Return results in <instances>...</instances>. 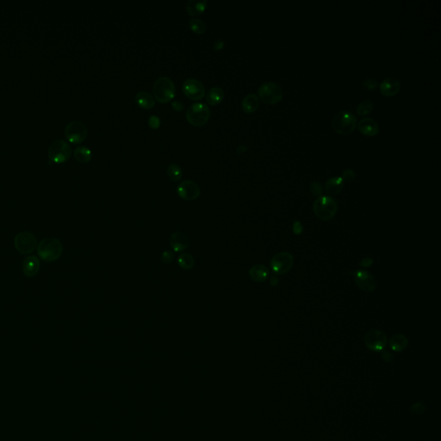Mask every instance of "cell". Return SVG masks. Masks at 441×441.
<instances>
[{
	"label": "cell",
	"mask_w": 441,
	"mask_h": 441,
	"mask_svg": "<svg viewBox=\"0 0 441 441\" xmlns=\"http://www.w3.org/2000/svg\"><path fill=\"white\" fill-rule=\"evenodd\" d=\"M153 92L157 100L166 104L174 97L176 93L174 83L167 76H160L153 83Z\"/></svg>",
	"instance_id": "cell-4"
},
{
	"label": "cell",
	"mask_w": 441,
	"mask_h": 441,
	"mask_svg": "<svg viewBox=\"0 0 441 441\" xmlns=\"http://www.w3.org/2000/svg\"><path fill=\"white\" fill-rule=\"evenodd\" d=\"M149 125L150 128H152L153 130H157L160 125V119L158 115H150L149 118Z\"/></svg>",
	"instance_id": "cell-35"
},
{
	"label": "cell",
	"mask_w": 441,
	"mask_h": 441,
	"mask_svg": "<svg viewBox=\"0 0 441 441\" xmlns=\"http://www.w3.org/2000/svg\"><path fill=\"white\" fill-rule=\"evenodd\" d=\"M372 264H373V260H372V259L367 257V258H364V259H363V260L360 261V267H365V268H367V267H371Z\"/></svg>",
	"instance_id": "cell-37"
},
{
	"label": "cell",
	"mask_w": 441,
	"mask_h": 441,
	"mask_svg": "<svg viewBox=\"0 0 441 441\" xmlns=\"http://www.w3.org/2000/svg\"><path fill=\"white\" fill-rule=\"evenodd\" d=\"M374 108V104L371 100H364L361 102L358 107H357V114L364 117L366 115H370Z\"/></svg>",
	"instance_id": "cell-29"
},
{
	"label": "cell",
	"mask_w": 441,
	"mask_h": 441,
	"mask_svg": "<svg viewBox=\"0 0 441 441\" xmlns=\"http://www.w3.org/2000/svg\"><path fill=\"white\" fill-rule=\"evenodd\" d=\"M223 46H224V41H222V40H218V41H215V43H214V47H215V49L217 50V49H222L223 48Z\"/></svg>",
	"instance_id": "cell-42"
},
{
	"label": "cell",
	"mask_w": 441,
	"mask_h": 441,
	"mask_svg": "<svg viewBox=\"0 0 441 441\" xmlns=\"http://www.w3.org/2000/svg\"><path fill=\"white\" fill-rule=\"evenodd\" d=\"M200 187L192 180H184L177 187L178 196L186 201L196 200L200 196Z\"/></svg>",
	"instance_id": "cell-14"
},
{
	"label": "cell",
	"mask_w": 441,
	"mask_h": 441,
	"mask_svg": "<svg viewBox=\"0 0 441 441\" xmlns=\"http://www.w3.org/2000/svg\"><path fill=\"white\" fill-rule=\"evenodd\" d=\"M207 7L206 0H189L186 4L187 11L191 16H197L202 14Z\"/></svg>",
	"instance_id": "cell-23"
},
{
	"label": "cell",
	"mask_w": 441,
	"mask_h": 441,
	"mask_svg": "<svg viewBox=\"0 0 441 441\" xmlns=\"http://www.w3.org/2000/svg\"><path fill=\"white\" fill-rule=\"evenodd\" d=\"M378 82L375 78H367L363 82V87L368 91H375L378 87Z\"/></svg>",
	"instance_id": "cell-33"
},
{
	"label": "cell",
	"mask_w": 441,
	"mask_h": 441,
	"mask_svg": "<svg viewBox=\"0 0 441 441\" xmlns=\"http://www.w3.org/2000/svg\"><path fill=\"white\" fill-rule=\"evenodd\" d=\"M315 216L322 221H330L337 214L338 204L330 196H321L315 199L313 204Z\"/></svg>",
	"instance_id": "cell-2"
},
{
	"label": "cell",
	"mask_w": 441,
	"mask_h": 441,
	"mask_svg": "<svg viewBox=\"0 0 441 441\" xmlns=\"http://www.w3.org/2000/svg\"><path fill=\"white\" fill-rule=\"evenodd\" d=\"M357 126L360 133L363 134L364 135L368 137H373L379 133L378 122H376L374 119L370 117L361 119L360 122L357 123Z\"/></svg>",
	"instance_id": "cell-17"
},
{
	"label": "cell",
	"mask_w": 441,
	"mask_h": 441,
	"mask_svg": "<svg viewBox=\"0 0 441 441\" xmlns=\"http://www.w3.org/2000/svg\"><path fill=\"white\" fill-rule=\"evenodd\" d=\"M294 257L288 252L276 253L270 261V267L275 274H286L292 269Z\"/></svg>",
	"instance_id": "cell-8"
},
{
	"label": "cell",
	"mask_w": 441,
	"mask_h": 441,
	"mask_svg": "<svg viewBox=\"0 0 441 441\" xmlns=\"http://www.w3.org/2000/svg\"><path fill=\"white\" fill-rule=\"evenodd\" d=\"M378 86L380 93H382L383 96L391 97L396 96L397 93L400 92L401 83L397 78L389 77L383 79Z\"/></svg>",
	"instance_id": "cell-15"
},
{
	"label": "cell",
	"mask_w": 441,
	"mask_h": 441,
	"mask_svg": "<svg viewBox=\"0 0 441 441\" xmlns=\"http://www.w3.org/2000/svg\"><path fill=\"white\" fill-rule=\"evenodd\" d=\"M189 26L193 32L197 34L204 33V31L206 30L205 23L200 19H197V18L190 19Z\"/></svg>",
	"instance_id": "cell-30"
},
{
	"label": "cell",
	"mask_w": 441,
	"mask_h": 441,
	"mask_svg": "<svg viewBox=\"0 0 441 441\" xmlns=\"http://www.w3.org/2000/svg\"><path fill=\"white\" fill-rule=\"evenodd\" d=\"M408 341L403 334H395L389 340V346L395 352H403L408 346Z\"/></svg>",
	"instance_id": "cell-24"
},
{
	"label": "cell",
	"mask_w": 441,
	"mask_h": 441,
	"mask_svg": "<svg viewBox=\"0 0 441 441\" xmlns=\"http://www.w3.org/2000/svg\"><path fill=\"white\" fill-rule=\"evenodd\" d=\"M186 119L193 126H202L208 122L211 111L207 104L197 102L191 104L186 111Z\"/></svg>",
	"instance_id": "cell-5"
},
{
	"label": "cell",
	"mask_w": 441,
	"mask_h": 441,
	"mask_svg": "<svg viewBox=\"0 0 441 441\" xmlns=\"http://www.w3.org/2000/svg\"><path fill=\"white\" fill-rule=\"evenodd\" d=\"M278 283H279V278H278V275L271 276V278H270V285L272 287H275V286H278Z\"/></svg>",
	"instance_id": "cell-40"
},
{
	"label": "cell",
	"mask_w": 441,
	"mask_h": 441,
	"mask_svg": "<svg viewBox=\"0 0 441 441\" xmlns=\"http://www.w3.org/2000/svg\"><path fill=\"white\" fill-rule=\"evenodd\" d=\"M49 159L56 163H63L72 154V148L67 141L57 139L49 146L48 151Z\"/></svg>",
	"instance_id": "cell-7"
},
{
	"label": "cell",
	"mask_w": 441,
	"mask_h": 441,
	"mask_svg": "<svg viewBox=\"0 0 441 441\" xmlns=\"http://www.w3.org/2000/svg\"><path fill=\"white\" fill-rule=\"evenodd\" d=\"M178 264L183 270H191L195 266V260L192 254L188 252H183L178 257Z\"/></svg>",
	"instance_id": "cell-27"
},
{
	"label": "cell",
	"mask_w": 441,
	"mask_h": 441,
	"mask_svg": "<svg viewBox=\"0 0 441 441\" xmlns=\"http://www.w3.org/2000/svg\"><path fill=\"white\" fill-rule=\"evenodd\" d=\"M342 179L344 181L351 182L353 181L356 178V173L352 168H347L342 172Z\"/></svg>",
	"instance_id": "cell-32"
},
{
	"label": "cell",
	"mask_w": 441,
	"mask_h": 441,
	"mask_svg": "<svg viewBox=\"0 0 441 441\" xmlns=\"http://www.w3.org/2000/svg\"><path fill=\"white\" fill-rule=\"evenodd\" d=\"M41 268V262L37 256H28L22 262V271L27 277L31 278L38 274Z\"/></svg>",
	"instance_id": "cell-18"
},
{
	"label": "cell",
	"mask_w": 441,
	"mask_h": 441,
	"mask_svg": "<svg viewBox=\"0 0 441 441\" xmlns=\"http://www.w3.org/2000/svg\"><path fill=\"white\" fill-rule=\"evenodd\" d=\"M37 239L32 233L22 231L14 238V246L16 249L22 254H30L37 249Z\"/></svg>",
	"instance_id": "cell-10"
},
{
	"label": "cell",
	"mask_w": 441,
	"mask_h": 441,
	"mask_svg": "<svg viewBox=\"0 0 441 441\" xmlns=\"http://www.w3.org/2000/svg\"><path fill=\"white\" fill-rule=\"evenodd\" d=\"M224 97V91L219 86H214L209 90L206 96V100L211 105L218 104L223 101Z\"/></svg>",
	"instance_id": "cell-25"
},
{
	"label": "cell",
	"mask_w": 441,
	"mask_h": 441,
	"mask_svg": "<svg viewBox=\"0 0 441 441\" xmlns=\"http://www.w3.org/2000/svg\"><path fill=\"white\" fill-rule=\"evenodd\" d=\"M260 106V100L254 93H249L244 96L241 102V107L246 113H253Z\"/></svg>",
	"instance_id": "cell-21"
},
{
	"label": "cell",
	"mask_w": 441,
	"mask_h": 441,
	"mask_svg": "<svg viewBox=\"0 0 441 441\" xmlns=\"http://www.w3.org/2000/svg\"><path fill=\"white\" fill-rule=\"evenodd\" d=\"M258 94L265 104H276L283 99L284 92L281 86L274 82H265L258 89Z\"/></svg>",
	"instance_id": "cell-6"
},
{
	"label": "cell",
	"mask_w": 441,
	"mask_h": 441,
	"mask_svg": "<svg viewBox=\"0 0 441 441\" xmlns=\"http://www.w3.org/2000/svg\"><path fill=\"white\" fill-rule=\"evenodd\" d=\"M292 230L294 234H296V235H300V234H303L304 228H303V225H302V223L299 221H295L294 223H293Z\"/></svg>",
	"instance_id": "cell-36"
},
{
	"label": "cell",
	"mask_w": 441,
	"mask_h": 441,
	"mask_svg": "<svg viewBox=\"0 0 441 441\" xmlns=\"http://www.w3.org/2000/svg\"><path fill=\"white\" fill-rule=\"evenodd\" d=\"M88 130L85 122L81 121H72L65 128V136L68 141L79 144L87 137Z\"/></svg>",
	"instance_id": "cell-9"
},
{
	"label": "cell",
	"mask_w": 441,
	"mask_h": 441,
	"mask_svg": "<svg viewBox=\"0 0 441 441\" xmlns=\"http://www.w3.org/2000/svg\"><path fill=\"white\" fill-rule=\"evenodd\" d=\"M382 358L383 360L387 361V362H389V361H391V360H393V355H392V353L391 352H389V351H383L382 352Z\"/></svg>",
	"instance_id": "cell-39"
},
{
	"label": "cell",
	"mask_w": 441,
	"mask_h": 441,
	"mask_svg": "<svg viewBox=\"0 0 441 441\" xmlns=\"http://www.w3.org/2000/svg\"><path fill=\"white\" fill-rule=\"evenodd\" d=\"M310 192L315 197L323 196V187L322 184L318 181H313L310 184Z\"/></svg>",
	"instance_id": "cell-31"
},
{
	"label": "cell",
	"mask_w": 441,
	"mask_h": 441,
	"mask_svg": "<svg viewBox=\"0 0 441 441\" xmlns=\"http://www.w3.org/2000/svg\"><path fill=\"white\" fill-rule=\"evenodd\" d=\"M169 243L173 252H184L189 247V238L184 232L177 231L171 235L169 238Z\"/></svg>",
	"instance_id": "cell-16"
},
{
	"label": "cell",
	"mask_w": 441,
	"mask_h": 441,
	"mask_svg": "<svg viewBox=\"0 0 441 441\" xmlns=\"http://www.w3.org/2000/svg\"><path fill=\"white\" fill-rule=\"evenodd\" d=\"M358 119L352 112L342 111L334 115L332 127L336 133L346 135L352 133L356 129Z\"/></svg>",
	"instance_id": "cell-3"
},
{
	"label": "cell",
	"mask_w": 441,
	"mask_h": 441,
	"mask_svg": "<svg viewBox=\"0 0 441 441\" xmlns=\"http://www.w3.org/2000/svg\"><path fill=\"white\" fill-rule=\"evenodd\" d=\"M75 157L80 163H87L92 159V151L85 146H78L75 149Z\"/></svg>",
	"instance_id": "cell-26"
},
{
	"label": "cell",
	"mask_w": 441,
	"mask_h": 441,
	"mask_svg": "<svg viewBox=\"0 0 441 441\" xmlns=\"http://www.w3.org/2000/svg\"><path fill=\"white\" fill-rule=\"evenodd\" d=\"M352 274L354 276L355 283L358 287L364 292H372L376 289L377 283L374 276L371 274V272L364 270H358L352 271Z\"/></svg>",
	"instance_id": "cell-13"
},
{
	"label": "cell",
	"mask_w": 441,
	"mask_h": 441,
	"mask_svg": "<svg viewBox=\"0 0 441 441\" xmlns=\"http://www.w3.org/2000/svg\"><path fill=\"white\" fill-rule=\"evenodd\" d=\"M38 255L46 262L59 260L63 252V245L57 238H45L38 247Z\"/></svg>",
	"instance_id": "cell-1"
},
{
	"label": "cell",
	"mask_w": 441,
	"mask_h": 441,
	"mask_svg": "<svg viewBox=\"0 0 441 441\" xmlns=\"http://www.w3.org/2000/svg\"><path fill=\"white\" fill-rule=\"evenodd\" d=\"M174 260V252H171V251H165L161 255V261L166 265L171 264Z\"/></svg>",
	"instance_id": "cell-34"
},
{
	"label": "cell",
	"mask_w": 441,
	"mask_h": 441,
	"mask_svg": "<svg viewBox=\"0 0 441 441\" xmlns=\"http://www.w3.org/2000/svg\"><path fill=\"white\" fill-rule=\"evenodd\" d=\"M183 93L190 99L199 100L205 95V87L204 84L197 78H190L183 82Z\"/></svg>",
	"instance_id": "cell-12"
},
{
	"label": "cell",
	"mask_w": 441,
	"mask_h": 441,
	"mask_svg": "<svg viewBox=\"0 0 441 441\" xmlns=\"http://www.w3.org/2000/svg\"><path fill=\"white\" fill-rule=\"evenodd\" d=\"M248 150H249V147H248L247 145L241 144L237 148V152L239 153H246Z\"/></svg>",
	"instance_id": "cell-41"
},
{
	"label": "cell",
	"mask_w": 441,
	"mask_h": 441,
	"mask_svg": "<svg viewBox=\"0 0 441 441\" xmlns=\"http://www.w3.org/2000/svg\"><path fill=\"white\" fill-rule=\"evenodd\" d=\"M134 99H135L136 104L143 109H152L155 105L154 97L152 96L151 93L146 92V91L138 92L135 94Z\"/></svg>",
	"instance_id": "cell-22"
},
{
	"label": "cell",
	"mask_w": 441,
	"mask_h": 441,
	"mask_svg": "<svg viewBox=\"0 0 441 441\" xmlns=\"http://www.w3.org/2000/svg\"><path fill=\"white\" fill-rule=\"evenodd\" d=\"M249 277L253 281L262 283L269 278V269L264 265H254L249 270Z\"/></svg>",
	"instance_id": "cell-19"
},
{
	"label": "cell",
	"mask_w": 441,
	"mask_h": 441,
	"mask_svg": "<svg viewBox=\"0 0 441 441\" xmlns=\"http://www.w3.org/2000/svg\"><path fill=\"white\" fill-rule=\"evenodd\" d=\"M172 107L173 108L175 111H177V112H181L185 106H184L183 103L179 102V101H173L172 103Z\"/></svg>",
	"instance_id": "cell-38"
},
{
	"label": "cell",
	"mask_w": 441,
	"mask_h": 441,
	"mask_svg": "<svg viewBox=\"0 0 441 441\" xmlns=\"http://www.w3.org/2000/svg\"><path fill=\"white\" fill-rule=\"evenodd\" d=\"M388 342L386 334L378 329H371L364 335V344L367 348L373 352H380L385 347Z\"/></svg>",
	"instance_id": "cell-11"
},
{
	"label": "cell",
	"mask_w": 441,
	"mask_h": 441,
	"mask_svg": "<svg viewBox=\"0 0 441 441\" xmlns=\"http://www.w3.org/2000/svg\"><path fill=\"white\" fill-rule=\"evenodd\" d=\"M344 188V180L342 179L341 177H334V178L327 179V181L324 186V191L326 192V194L332 197L335 196Z\"/></svg>",
	"instance_id": "cell-20"
},
{
	"label": "cell",
	"mask_w": 441,
	"mask_h": 441,
	"mask_svg": "<svg viewBox=\"0 0 441 441\" xmlns=\"http://www.w3.org/2000/svg\"><path fill=\"white\" fill-rule=\"evenodd\" d=\"M167 173L171 180L177 182L181 179L183 171L178 164L171 163L167 167Z\"/></svg>",
	"instance_id": "cell-28"
}]
</instances>
